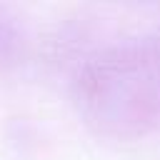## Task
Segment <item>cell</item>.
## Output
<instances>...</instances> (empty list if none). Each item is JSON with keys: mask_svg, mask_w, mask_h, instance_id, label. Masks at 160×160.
Listing matches in <instances>:
<instances>
[{"mask_svg": "<svg viewBox=\"0 0 160 160\" xmlns=\"http://www.w3.org/2000/svg\"><path fill=\"white\" fill-rule=\"evenodd\" d=\"M80 110L100 132L132 138L160 125V38L108 48L78 80Z\"/></svg>", "mask_w": 160, "mask_h": 160, "instance_id": "1", "label": "cell"}]
</instances>
